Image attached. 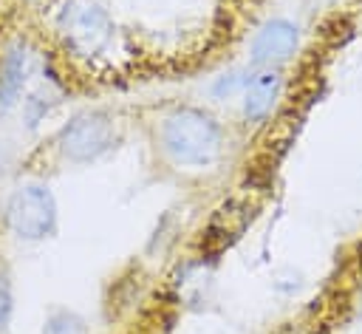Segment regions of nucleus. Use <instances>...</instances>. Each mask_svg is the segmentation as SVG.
Returning a JSON list of instances; mask_svg holds the SVG:
<instances>
[{
    "mask_svg": "<svg viewBox=\"0 0 362 334\" xmlns=\"http://www.w3.org/2000/svg\"><path fill=\"white\" fill-rule=\"evenodd\" d=\"M161 150L178 167H209L221 159V125L198 108H175L161 122Z\"/></svg>",
    "mask_w": 362,
    "mask_h": 334,
    "instance_id": "f257e3e1",
    "label": "nucleus"
},
{
    "mask_svg": "<svg viewBox=\"0 0 362 334\" xmlns=\"http://www.w3.org/2000/svg\"><path fill=\"white\" fill-rule=\"evenodd\" d=\"M57 31L79 59H99L113 48L116 25L93 0H68L57 14Z\"/></svg>",
    "mask_w": 362,
    "mask_h": 334,
    "instance_id": "f03ea898",
    "label": "nucleus"
},
{
    "mask_svg": "<svg viewBox=\"0 0 362 334\" xmlns=\"http://www.w3.org/2000/svg\"><path fill=\"white\" fill-rule=\"evenodd\" d=\"M6 224L23 241H42L57 226V201L45 184H20L6 204Z\"/></svg>",
    "mask_w": 362,
    "mask_h": 334,
    "instance_id": "7ed1b4c3",
    "label": "nucleus"
},
{
    "mask_svg": "<svg viewBox=\"0 0 362 334\" xmlns=\"http://www.w3.org/2000/svg\"><path fill=\"white\" fill-rule=\"evenodd\" d=\"M57 144L68 161H76V164L96 161L116 144V125L102 110H85V113H76L59 130Z\"/></svg>",
    "mask_w": 362,
    "mask_h": 334,
    "instance_id": "20e7f679",
    "label": "nucleus"
},
{
    "mask_svg": "<svg viewBox=\"0 0 362 334\" xmlns=\"http://www.w3.org/2000/svg\"><path fill=\"white\" fill-rule=\"evenodd\" d=\"M297 45H300V31L291 20H269L255 37H252V45H249V54H252V62L260 65V68H277L283 65L286 59H291L297 54Z\"/></svg>",
    "mask_w": 362,
    "mask_h": 334,
    "instance_id": "39448f33",
    "label": "nucleus"
},
{
    "mask_svg": "<svg viewBox=\"0 0 362 334\" xmlns=\"http://www.w3.org/2000/svg\"><path fill=\"white\" fill-rule=\"evenodd\" d=\"M280 91H283V79L277 74V68H260L257 74H252L246 91H243V116L249 122H263L277 99H280Z\"/></svg>",
    "mask_w": 362,
    "mask_h": 334,
    "instance_id": "423d86ee",
    "label": "nucleus"
},
{
    "mask_svg": "<svg viewBox=\"0 0 362 334\" xmlns=\"http://www.w3.org/2000/svg\"><path fill=\"white\" fill-rule=\"evenodd\" d=\"M28 79V51L23 42L6 48L0 59V108H8L20 99Z\"/></svg>",
    "mask_w": 362,
    "mask_h": 334,
    "instance_id": "0eeeda50",
    "label": "nucleus"
},
{
    "mask_svg": "<svg viewBox=\"0 0 362 334\" xmlns=\"http://www.w3.org/2000/svg\"><path fill=\"white\" fill-rule=\"evenodd\" d=\"M206 286H209V272H206L201 263L187 266L184 280H181V297H184V300H192V303H201Z\"/></svg>",
    "mask_w": 362,
    "mask_h": 334,
    "instance_id": "6e6552de",
    "label": "nucleus"
},
{
    "mask_svg": "<svg viewBox=\"0 0 362 334\" xmlns=\"http://www.w3.org/2000/svg\"><path fill=\"white\" fill-rule=\"evenodd\" d=\"M42 334H88V328H85V320L76 317L74 311H54L45 320Z\"/></svg>",
    "mask_w": 362,
    "mask_h": 334,
    "instance_id": "1a4fd4ad",
    "label": "nucleus"
},
{
    "mask_svg": "<svg viewBox=\"0 0 362 334\" xmlns=\"http://www.w3.org/2000/svg\"><path fill=\"white\" fill-rule=\"evenodd\" d=\"M252 74L249 71H229L223 76H218V82L212 85V93L218 99H232V96H243L246 85H249Z\"/></svg>",
    "mask_w": 362,
    "mask_h": 334,
    "instance_id": "9d476101",
    "label": "nucleus"
},
{
    "mask_svg": "<svg viewBox=\"0 0 362 334\" xmlns=\"http://www.w3.org/2000/svg\"><path fill=\"white\" fill-rule=\"evenodd\" d=\"M8 317H11V289L8 280L0 275V331L8 326Z\"/></svg>",
    "mask_w": 362,
    "mask_h": 334,
    "instance_id": "9b49d317",
    "label": "nucleus"
}]
</instances>
